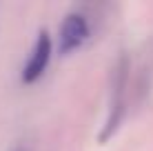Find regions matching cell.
I'll use <instances>...</instances> for the list:
<instances>
[{
  "label": "cell",
  "mask_w": 153,
  "mask_h": 151,
  "mask_svg": "<svg viewBox=\"0 0 153 151\" xmlns=\"http://www.w3.org/2000/svg\"><path fill=\"white\" fill-rule=\"evenodd\" d=\"M51 54H53V40L47 29H40L36 36V42L31 47V54L27 62L22 67V85H33L36 80H40L42 74L47 71L51 62Z\"/></svg>",
  "instance_id": "cell-1"
},
{
  "label": "cell",
  "mask_w": 153,
  "mask_h": 151,
  "mask_svg": "<svg viewBox=\"0 0 153 151\" xmlns=\"http://www.w3.org/2000/svg\"><path fill=\"white\" fill-rule=\"evenodd\" d=\"M89 38V22L82 13L78 11H71L65 16L60 25V36H58V51L60 56H69L73 54L76 49H80L84 45V40Z\"/></svg>",
  "instance_id": "cell-2"
}]
</instances>
